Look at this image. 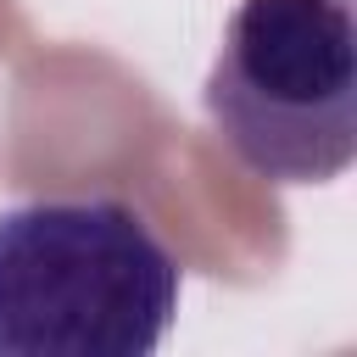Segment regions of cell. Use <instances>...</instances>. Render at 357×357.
Listing matches in <instances>:
<instances>
[{
    "label": "cell",
    "instance_id": "cell-1",
    "mask_svg": "<svg viewBox=\"0 0 357 357\" xmlns=\"http://www.w3.org/2000/svg\"><path fill=\"white\" fill-rule=\"evenodd\" d=\"M173 245L117 195L0 212V357H151L178 318Z\"/></svg>",
    "mask_w": 357,
    "mask_h": 357
},
{
    "label": "cell",
    "instance_id": "cell-2",
    "mask_svg": "<svg viewBox=\"0 0 357 357\" xmlns=\"http://www.w3.org/2000/svg\"><path fill=\"white\" fill-rule=\"evenodd\" d=\"M201 106L223 151L268 184H329L357 156L351 0H240Z\"/></svg>",
    "mask_w": 357,
    "mask_h": 357
}]
</instances>
